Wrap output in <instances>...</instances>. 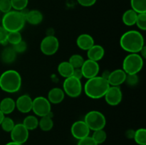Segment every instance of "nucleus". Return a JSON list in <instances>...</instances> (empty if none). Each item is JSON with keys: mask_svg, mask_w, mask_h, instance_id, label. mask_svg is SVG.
I'll use <instances>...</instances> for the list:
<instances>
[{"mask_svg": "<svg viewBox=\"0 0 146 145\" xmlns=\"http://www.w3.org/2000/svg\"><path fill=\"white\" fill-rule=\"evenodd\" d=\"M120 45L130 53H138L144 46V38L138 31L130 30L124 33L120 39Z\"/></svg>", "mask_w": 146, "mask_h": 145, "instance_id": "obj_1", "label": "nucleus"}, {"mask_svg": "<svg viewBox=\"0 0 146 145\" xmlns=\"http://www.w3.org/2000/svg\"><path fill=\"white\" fill-rule=\"evenodd\" d=\"M108 80L102 76H96L89 78L84 85L85 94L91 99L103 98L109 88Z\"/></svg>", "mask_w": 146, "mask_h": 145, "instance_id": "obj_2", "label": "nucleus"}, {"mask_svg": "<svg viewBox=\"0 0 146 145\" xmlns=\"http://www.w3.org/2000/svg\"><path fill=\"white\" fill-rule=\"evenodd\" d=\"M21 87V77L14 70L6 71L0 75V88L8 93L18 92Z\"/></svg>", "mask_w": 146, "mask_h": 145, "instance_id": "obj_3", "label": "nucleus"}, {"mask_svg": "<svg viewBox=\"0 0 146 145\" xmlns=\"http://www.w3.org/2000/svg\"><path fill=\"white\" fill-rule=\"evenodd\" d=\"M1 21V26L8 32L20 31L25 25V15L22 11H10L4 14Z\"/></svg>", "mask_w": 146, "mask_h": 145, "instance_id": "obj_4", "label": "nucleus"}, {"mask_svg": "<svg viewBox=\"0 0 146 145\" xmlns=\"http://www.w3.org/2000/svg\"><path fill=\"white\" fill-rule=\"evenodd\" d=\"M143 67V58L138 53H130L124 58L123 70L127 75L138 74Z\"/></svg>", "mask_w": 146, "mask_h": 145, "instance_id": "obj_5", "label": "nucleus"}, {"mask_svg": "<svg viewBox=\"0 0 146 145\" xmlns=\"http://www.w3.org/2000/svg\"><path fill=\"white\" fill-rule=\"evenodd\" d=\"M84 121L88 125L90 130L93 131L104 129L106 125V119L104 114L96 110L88 112L84 117Z\"/></svg>", "mask_w": 146, "mask_h": 145, "instance_id": "obj_6", "label": "nucleus"}, {"mask_svg": "<svg viewBox=\"0 0 146 145\" xmlns=\"http://www.w3.org/2000/svg\"><path fill=\"white\" fill-rule=\"evenodd\" d=\"M63 90L70 98H77L81 94L83 86L80 79L73 75L65 78L63 83Z\"/></svg>", "mask_w": 146, "mask_h": 145, "instance_id": "obj_7", "label": "nucleus"}, {"mask_svg": "<svg viewBox=\"0 0 146 145\" xmlns=\"http://www.w3.org/2000/svg\"><path fill=\"white\" fill-rule=\"evenodd\" d=\"M31 110L36 115L40 117L49 115L51 110V103L48 99L44 97H37L33 100Z\"/></svg>", "mask_w": 146, "mask_h": 145, "instance_id": "obj_8", "label": "nucleus"}, {"mask_svg": "<svg viewBox=\"0 0 146 145\" xmlns=\"http://www.w3.org/2000/svg\"><path fill=\"white\" fill-rule=\"evenodd\" d=\"M59 42L54 36H47L41 41L40 44L41 51L46 55H52L58 50Z\"/></svg>", "mask_w": 146, "mask_h": 145, "instance_id": "obj_9", "label": "nucleus"}, {"mask_svg": "<svg viewBox=\"0 0 146 145\" xmlns=\"http://www.w3.org/2000/svg\"><path fill=\"white\" fill-rule=\"evenodd\" d=\"M11 142L24 144L29 139V130L24 126L22 123H19L14 125L11 131Z\"/></svg>", "mask_w": 146, "mask_h": 145, "instance_id": "obj_10", "label": "nucleus"}, {"mask_svg": "<svg viewBox=\"0 0 146 145\" xmlns=\"http://www.w3.org/2000/svg\"><path fill=\"white\" fill-rule=\"evenodd\" d=\"M71 132L75 139L80 140L89 136L90 129L84 120H78L72 125Z\"/></svg>", "mask_w": 146, "mask_h": 145, "instance_id": "obj_11", "label": "nucleus"}, {"mask_svg": "<svg viewBox=\"0 0 146 145\" xmlns=\"http://www.w3.org/2000/svg\"><path fill=\"white\" fill-rule=\"evenodd\" d=\"M106 102L111 106H115L122 101L123 94L119 86H110L104 95Z\"/></svg>", "mask_w": 146, "mask_h": 145, "instance_id": "obj_12", "label": "nucleus"}, {"mask_svg": "<svg viewBox=\"0 0 146 145\" xmlns=\"http://www.w3.org/2000/svg\"><path fill=\"white\" fill-rule=\"evenodd\" d=\"M83 77L86 79L92 78L98 75L100 71L99 64L96 61L86 60L81 68Z\"/></svg>", "mask_w": 146, "mask_h": 145, "instance_id": "obj_13", "label": "nucleus"}, {"mask_svg": "<svg viewBox=\"0 0 146 145\" xmlns=\"http://www.w3.org/2000/svg\"><path fill=\"white\" fill-rule=\"evenodd\" d=\"M33 100L28 95H21L15 101L16 107L21 113H29L32 109Z\"/></svg>", "mask_w": 146, "mask_h": 145, "instance_id": "obj_14", "label": "nucleus"}, {"mask_svg": "<svg viewBox=\"0 0 146 145\" xmlns=\"http://www.w3.org/2000/svg\"><path fill=\"white\" fill-rule=\"evenodd\" d=\"M127 74L123 69H117L110 72L108 77V83L110 86H120L121 84L125 82Z\"/></svg>", "mask_w": 146, "mask_h": 145, "instance_id": "obj_15", "label": "nucleus"}, {"mask_svg": "<svg viewBox=\"0 0 146 145\" xmlns=\"http://www.w3.org/2000/svg\"><path fill=\"white\" fill-rule=\"evenodd\" d=\"M105 54V50L101 45L94 44L91 48L87 51V56L89 60L94 61H101L104 56Z\"/></svg>", "mask_w": 146, "mask_h": 145, "instance_id": "obj_16", "label": "nucleus"}, {"mask_svg": "<svg viewBox=\"0 0 146 145\" xmlns=\"http://www.w3.org/2000/svg\"><path fill=\"white\" fill-rule=\"evenodd\" d=\"M22 11L25 15L26 21L31 25H38L43 21V14L38 10L33 9L27 12H24V11Z\"/></svg>", "mask_w": 146, "mask_h": 145, "instance_id": "obj_17", "label": "nucleus"}, {"mask_svg": "<svg viewBox=\"0 0 146 145\" xmlns=\"http://www.w3.org/2000/svg\"><path fill=\"white\" fill-rule=\"evenodd\" d=\"M76 44L79 48L88 51L94 45V40L91 35L87 34H81L76 39Z\"/></svg>", "mask_w": 146, "mask_h": 145, "instance_id": "obj_18", "label": "nucleus"}, {"mask_svg": "<svg viewBox=\"0 0 146 145\" xmlns=\"http://www.w3.org/2000/svg\"><path fill=\"white\" fill-rule=\"evenodd\" d=\"M65 97V92L63 89L60 88H54L48 93V100L50 103L52 104H59L64 100Z\"/></svg>", "mask_w": 146, "mask_h": 145, "instance_id": "obj_19", "label": "nucleus"}, {"mask_svg": "<svg viewBox=\"0 0 146 145\" xmlns=\"http://www.w3.org/2000/svg\"><path fill=\"white\" fill-rule=\"evenodd\" d=\"M16 108L15 101L11 98H5L0 102V110L5 115H9L14 112Z\"/></svg>", "mask_w": 146, "mask_h": 145, "instance_id": "obj_20", "label": "nucleus"}, {"mask_svg": "<svg viewBox=\"0 0 146 145\" xmlns=\"http://www.w3.org/2000/svg\"><path fill=\"white\" fill-rule=\"evenodd\" d=\"M17 58V53L12 47H7L1 53V59L4 63L7 64L14 62Z\"/></svg>", "mask_w": 146, "mask_h": 145, "instance_id": "obj_21", "label": "nucleus"}, {"mask_svg": "<svg viewBox=\"0 0 146 145\" xmlns=\"http://www.w3.org/2000/svg\"><path fill=\"white\" fill-rule=\"evenodd\" d=\"M74 68L68 61H63L58 65V72L60 75L66 78L71 76L74 72Z\"/></svg>", "mask_w": 146, "mask_h": 145, "instance_id": "obj_22", "label": "nucleus"}, {"mask_svg": "<svg viewBox=\"0 0 146 145\" xmlns=\"http://www.w3.org/2000/svg\"><path fill=\"white\" fill-rule=\"evenodd\" d=\"M137 16H138V14L134 10H133L132 9L127 10L123 14V24L125 25L128 26L135 25V21H136Z\"/></svg>", "mask_w": 146, "mask_h": 145, "instance_id": "obj_23", "label": "nucleus"}, {"mask_svg": "<svg viewBox=\"0 0 146 145\" xmlns=\"http://www.w3.org/2000/svg\"><path fill=\"white\" fill-rule=\"evenodd\" d=\"M38 127L44 132H48L54 127V122L49 115L41 117L40 120H38Z\"/></svg>", "mask_w": 146, "mask_h": 145, "instance_id": "obj_24", "label": "nucleus"}, {"mask_svg": "<svg viewBox=\"0 0 146 145\" xmlns=\"http://www.w3.org/2000/svg\"><path fill=\"white\" fill-rule=\"evenodd\" d=\"M22 124L29 131L34 130L38 127V119L34 115H29L24 118Z\"/></svg>", "mask_w": 146, "mask_h": 145, "instance_id": "obj_25", "label": "nucleus"}, {"mask_svg": "<svg viewBox=\"0 0 146 145\" xmlns=\"http://www.w3.org/2000/svg\"><path fill=\"white\" fill-rule=\"evenodd\" d=\"M131 5L137 14L146 13V0H131Z\"/></svg>", "mask_w": 146, "mask_h": 145, "instance_id": "obj_26", "label": "nucleus"}, {"mask_svg": "<svg viewBox=\"0 0 146 145\" xmlns=\"http://www.w3.org/2000/svg\"><path fill=\"white\" fill-rule=\"evenodd\" d=\"M133 139L138 145H146V129L145 128H140L135 131Z\"/></svg>", "mask_w": 146, "mask_h": 145, "instance_id": "obj_27", "label": "nucleus"}, {"mask_svg": "<svg viewBox=\"0 0 146 145\" xmlns=\"http://www.w3.org/2000/svg\"><path fill=\"white\" fill-rule=\"evenodd\" d=\"M92 139L95 141L97 144H103L107 139V134L104 129L94 131L92 135Z\"/></svg>", "mask_w": 146, "mask_h": 145, "instance_id": "obj_28", "label": "nucleus"}, {"mask_svg": "<svg viewBox=\"0 0 146 145\" xmlns=\"http://www.w3.org/2000/svg\"><path fill=\"white\" fill-rule=\"evenodd\" d=\"M84 58L79 54H74L70 57L68 62L73 66L74 69L81 68L84 63Z\"/></svg>", "mask_w": 146, "mask_h": 145, "instance_id": "obj_29", "label": "nucleus"}, {"mask_svg": "<svg viewBox=\"0 0 146 145\" xmlns=\"http://www.w3.org/2000/svg\"><path fill=\"white\" fill-rule=\"evenodd\" d=\"M22 40V36L19 31L9 32L7 36V43H9L12 45L18 44Z\"/></svg>", "mask_w": 146, "mask_h": 145, "instance_id": "obj_30", "label": "nucleus"}, {"mask_svg": "<svg viewBox=\"0 0 146 145\" xmlns=\"http://www.w3.org/2000/svg\"><path fill=\"white\" fill-rule=\"evenodd\" d=\"M12 9L16 11H23L27 8L29 0H10Z\"/></svg>", "mask_w": 146, "mask_h": 145, "instance_id": "obj_31", "label": "nucleus"}, {"mask_svg": "<svg viewBox=\"0 0 146 145\" xmlns=\"http://www.w3.org/2000/svg\"><path fill=\"white\" fill-rule=\"evenodd\" d=\"M15 123H14V120L10 117H4V119L1 122V125L3 130L6 132H11L12 129L14 128Z\"/></svg>", "mask_w": 146, "mask_h": 145, "instance_id": "obj_32", "label": "nucleus"}, {"mask_svg": "<svg viewBox=\"0 0 146 145\" xmlns=\"http://www.w3.org/2000/svg\"><path fill=\"white\" fill-rule=\"evenodd\" d=\"M135 24L142 31L146 30V13L138 14Z\"/></svg>", "mask_w": 146, "mask_h": 145, "instance_id": "obj_33", "label": "nucleus"}, {"mask_svg": "<svg viewBox=\"0 0 146 145\" xmlns=\"http://www.w3.org/2000/svg\"><path fill=\"white\" fill-rule=\"evenodd\" d=\"M12 6L10 0H0V11L4 14L11 11Z\"/></svg>", "mask_w": 146, "mask_h": 145, "instance_id": "obj_34", "label": "nucleus"}, {"mask_svg": "<svg viewBox=\"0 0 146 145\" xmlns=\"http://www.w3.org/2000/svg\"><path fill=\"white\" fill-rule=\"evenodd\" d=\"M12 48H14V50L15 51V52L17 53H24V51H26V50H27V43L24 41H23V40H21V41H20V42H19L18 44L12 45Z\"/></svg>", "mask_w": 146, "mask_h": 145, "instance_id": "obj_35", "label": "nucleus"}, {"mask_svg": "<svg viewBox=\"0 0 146 145\" xmlns=\"http://www.w3.org/2000/svg\"><path fill=\"white\" fill-rule=\"evenodd\" d=\"M138 81L139 79L137 74H131V75H127L125 82L130 86H135L138 84Z\"/></svg>", "mask_w": 146, "mask_h": 145, "instance_id": "obj_36", "label": "nucleus"}, {"mask_svg": "<svg viewBox=\"0 0 146 145\" xmlns=\"http://www.w3.org/2000/svg\"><path fill=\"white\" fill-rule=\"evenodd\" d=\"M8 31L0 26V44L1 45H6L7 44V36H8Z\"/></svg>", "mask_w": 146, "mask_h": 145, "instance_id": "obj_37", "label": "nucleus"}, {"mask_svg": "<svg viewBox=\"0 0 146 145\" xmlns=\"http://www.w3.org/2000/svg\"><path fill=\"white\" fill-rule=\"evenodd\" d=\"M77 145H98L95 142V141L92 139L91 136H86V137L78 140Z\"/></svg>", "mask_w": 146, "mask_h": 145, "instance_id": "obj_38", "label": "nucleus"}, {"mask_svg": "<svg viewBox=\"0 0 146 145\" xmlns=\"http://www.w3.org/2000/svg\"><path fill=\"white\" fill-rule=\"evenodd\" d=\"M97 0H77L78 4L82 7H89L94 5L96 2Z\"/></svg>", "mask_w": 146, "mask_h": 145, "instance_id": "obj_39", "label": "nucleus"}, {"mask_svg": "<svg viewBox=\"0 0 146 145\" xmlns=\"http://www.w3.org/2000/svg\"><path fill=\"white\" fill-rule=\"evenodd\" d=\"M73 76L75 77V78H78V79L81 80V78H83V75H82V72H81V68H76L74 69V72H73Z\"/></svg>", "mask_w": 146, "mask_h": 145, "instance_id": "obj_40", "label": "nucleus"}, {"mask_svg": "<svg viewBox=\"0 0 146 145\" xmlns=\"http://www.w3.org/2000/svg\"><path fill=\"white\" fill-rule=\"evenodd\" d=\"M134 134H135V131L133 130V129H128L126 133H125V135H126V137L128 138V139H133Z\"/></svg>", "mask_w": 146, "mask_h": 145, "instance_id": "obj_41", "label": "nucleus"}, {"mask_svg": "<svg viewBox=\"0 0 146 145\" xmlns=\"http://www.w3.org/2000/svg\"><path fill=\"white\" fill-rule=\"evenodd\" d=\"M139 53H141V55H141L143 58H146V47H145V45H144V46L141 48V50L140 51Z\"/></svg>", "mask_w": 146, "mask_h": 145, "instance_id": "obj_42", "label": "nucleus"}, {"mask_svg": "<svg viewBox=\"0 0 146 145\" xmlns=\"http://www.w3.org/2000/svg\"><path fill=\"white\" fill-rule=\"evenodd\" d=\"M4 117H5V116H4V114H3L2 112H1V110H0V125H1V122H2V120L4 119Z\"/></svg>", "mask_w": 146, "mask_h": 145, "instance_id": "obj_43", "label": "nucleus"}, {"mask_svg": "<svg viewBox=\"0 0 146 145\" xmlns=\"http://www.w3.org/2000/svg\"><path fill=\"white\" fill-rule=\"evenodd\" d=\"M6 145H23L21 144H19V143H16V142H10L9 143H7Z\"/></svg>", "mask_w": 146, "mask_h": 145, "instance_id": "obj_44", "label": "nucleus"}, {"mask_svg": "<svg viewBox=\"0 0 146 145\" xmlns=\"http://www.w3.org/2000/svg\"><path fill=\"white\" fill-rule=\"evenodd\" d=\"M0 23H1V18H0Z\"/></svg>", "mask_w": 146, "mask_h": 145, "instance_id": "obj_45", "label": "nucleus"}]
</instances>
